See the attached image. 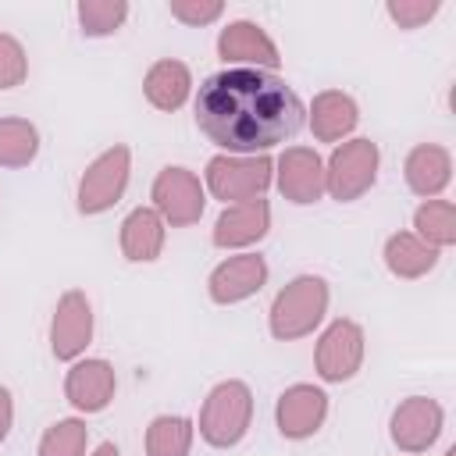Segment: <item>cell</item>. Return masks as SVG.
I'll return each mask as SVG.
<instances>
[{
	"instance_id": "obj_1",
	"label": "cell",
	"mask_w": 456,
	"mask_h": 456,
	"mask_svg": "<svg viewBox=\"0 0 456 456\" xmlns=\"http://www.w3.org/2000/svg\"><path fill=\"white\" fill-rule=\"evenodd\" d=\"M196 128L232 157H256L289 142L303 121L306 107L285 78L253 68H224L200 82Z\"/></svg>"
},
{
	"instance_id": "obj_2",
	"label": "cell",
	"mask_w": 456,
	"mask_h": 456,
	"mask_svg": "<svg viewBox=\"0 0 456 456\" xmlns=\"http://www.w3.org/2000/svg\"><path fill=\"white\" fill-rule=\"evenodd\" d=\"M328 303H331V289L321 274H296L285 289H278L267 310V328L278 342L306 338L321 328Z\"/></svg>"
},
{
	"instance_id": "obj_3",
	"label": "cell",
	"mask_w": 456,
	"mask_h": 456,
	"mask_svg": "<svg viewBox=\"0 0 456 456\" xmlns=\"http://www.w3.org/2000/svg\"><path fill=\"white\" fill-rule=\"evenodd\" d=\"M253 424V392L246 381L239 378H228V381H217L207 399H203V410H200V438L214 449H232L246 438Z\"/></svg>"
},
{
	"instance_id": "obj_4",
	"label": "cell",
	"mask_w": 456,
	"mask_h": 456,
	"mask_svg": "<svg viewBox=\"0 0 456 456\" xmlns=\"http://www.w3.org/2000/svg\"><path fill=\"white\" fill-rule=\"evenodd\" d=\"M271 182H274V160L267 153H256V157L217 153L207 160V171H203V189L224 207L260 200L271 189Z\"/></svg>"
},
{
	"instance_id": "obj_5",
	"label": "cell",
	"mask_w": 456,
	"mask_h": 456,
	"mask_svg": "<svg viewBox=\"0 0 456 456\" xmlns=\"http://www.w3.org/2000/svg\"><path fill=\"white\" fill-rule=\"evenodd\" d=\"M378 167H381L378 142H370L363 135L338 142L331 150V157L324 160V196H331L338 203H356L378 182Z\"/></svg>"
},
{
	"instance_id": "obj_6",
	"label": "cell",
	"mask_w": 456,
	"mask_h": 456,
	"mask_svg": "<svg viewBox=\"0 0 456 456\" xmlns=\"http://www.w3.org/2000/svg\"><path fill=\"white\" fill-rule=\"evenodd\" d=\"M132 178V150L128 146H107L103 153H96L82 178H78V192H75V207L82 217H96L107 214L128 189Z\"/></svg>"
},
{
	"instance_id": "obj_7",
	"label": "cell",
	"mask_w": 456,
	"mask_h": 456,
	"mask_svg": "<svg viewBox=\"0 0 456 456\" xmlns=\"http://www.w3.org/2000/svg\"><path fill=\"white\" fill-rule=\"evenodd\" d=\"M150 200H153V210L160 214L164 224L189 228L203 217L207 189H203L196 171H189L182 164H167V167L157 171V178L150 185Z\"/></svg>"
},
{
	"instance_id": "obj_8",
	"label": "cell",
	"mask_w": 456,
	"mask_h": 456,
	"mask_svg": "<svg viewBox=\"0 0 456 456\" xmlns=\"http://www.w3.org/2000/svg\"><path fill=\"white\" fill-rule=\"evenodd\" d=\"M363 353H367V335L353 317H335L314 349V370L321 381L328 385H342L349 378H356V370L363 367Z\"/></svg>"
},
{
	"instance_id": "obj_9",
	"label": "cell",
	"mask_w": 456,
	"mask_h": 456,
	"mask_svg": "<svg viewBox=\"0 0 456 456\" xmlns=\"http://www.w3.org/2000/svg\"><path fill=\"white\" fill-rule=\"evenodd\" d=\"M442 428H445V410L431 395H406L388 417V438L406 456L428 452L438 442Z\"/></svg>"
},
{
	"instance_id": "obj_10",
	"label": "cell",
	"mask_w": 456,
	"mask_h": 456,
	"mask_svg": "<svg viewBox=\"0 0 456 456\" xmlns=\"http://www.w3.org/2000/svg\"><path fill=\"white\" fill-rule=\"evenodd\" d=\"M93 342V303L82 289L61 292L53 317H50V353L61 363H75L86 356Z\"/></svg>"
},
{
	"instance_id": "obj_11",
	"label": "cell",
	"mask_w": 456,
	"mask_h": 456,
	"mask_svg": "<svg viewBox=\"0 0 456 456\" xmlns=\"http://www.w3.org/2000/svg\"><path fill=\"white\" fill-rule=\"evenodd\" d=\"M217 57L228 68H253V71H271V75L281 68V53L274 39L267 36V28L246 18L228 21L217 32Z\"/></svg>"
},
{
	"instance_id": "obj_12",
	"label": "cell",
	"mask_w": 456,
	"mask_h": 456,
	"mask_svg": "<svg viewBox=\"0 0 456 456\" xmlns=\"http://www.w3.org/2000/svg\"><path fill=\"white\" fill-rule=\"evenodd\" d=\"M324 420H328V392L321 385L296 381L274 403V424H278L281 438H289V442L314 438L324 428Z\"/></svg>"
},
{
	"instance_id": "obj_13",
	"label": "cell",
	"mask_w": 456,
	"mask_h": 456,
	"mask_svg": "<svg viewBox=\"0 0 456 456\" xmlns=\"http://www.w3.org/2000/svg\"><path fill=\"white\" fill-rule=\"evenodd\" d=\"M274 185L296 207L317 203L324 196V160H321V153L314 146H285L274 160Z\"/></svg>"
},
{
	"instance_id": "obj_14",
	"label": "cell",
	"mask_w": 456,
	"mask_h": 456,
	"mask_svg": "<svg viewBox=\"0 0 456 456\" xmlns=\"http://www.w3.org/2000/svg\"><path fill=\"white\" fill-rule=\"evenodd\" d=\"M267 274H271L267 260H264L260 253H249V249H246V253L224 256V260L210 271L207 292H210V299H214L217 306H235V303L253 299V296L267 285Z\"/></svg>"
},
{
	"instance_id": "obj_15",
	"label": "cell",
	"mask_w": 456,
	"mask_h": 456,
	"mask_svg": "<svg viewBox=\"0 0 456 456\" xmlns=\"http://www.w3.org/2000/svg\"><path fill=\"white\" fill-rule=\"evenodd\" d=\"M114 392H118V374L100 356H82L64 374V399L71 403L75 413H86V417L103 413L114 403Z\"/></svg>"
},
{
	"instance_id": "obj_16",
	"label": "cell",
	"mask_w": 456,
	"mask_h": 456,
	"mask_svg": "<svg viewBox=\"0 0 456 456\" xmlns=\"http://www.w3.org/2000/svg\"><path fill=\"white\" fill-rule=\"evenodd\" d=\"M267 232H271V203L260 196V200H246V203L224 207L217 214V221H214L210 242L217 249H239V253H246Z\"/></svg>"
},
{
	"instance_id": "obj_17",
	"label": "cell",
	"mask_w": 456,
	"mask_h": 456,
	"mask_svg": "<svg viewBox=\"0 0 456 456\" xmlns=\"http://www.w3.org/2000/svg\"><path fill=\"white\" fill-rule=\"evenodd\" d=\"M403 178L413 196L438 200L452 182V153L438 142H417L403 160Z\"/></svg>"
},
{
	"instance_id": "obj_18",
	"label": "cell",
	"mask_w": 456,
	"mask_h": 456,
	"mask_svg": "<svg viewBox=\"0 0 456 456\" xmlns=\"http://www.w3.org/2000/svg\"><path fill=\"white\" fill-rule=\"evenodd\" d=\"M306 125L317 142H346L360 125V107L342 89H324L310 100Z\"/></svg>"
},
{
	"instance_id": "obj_19",
	"label": "cell",
	"mask_w": 456,
	"mask_h": 456,
	"mask_svg": "<svg viewBox=\"0 0 456 456\" xmlns=\"http://www.w3.org/2000/svg\"><path fill=\"white\" fill-rule=\"evenodd\" d=\"M164 239H167V224L160 221V214L153 207L128 210L121 221V232H118L121 256L132 264H153L164 253Z\"/></svg>"
},
{
	"instance_id": "obj_20",
	"label": "cell",
	"mask_w": 456,
	"mask_h": 456,
	"mask_svg": "<svg viewBox=\"0 0 456 456\" xmlns=\"http://www.w3.org/2000/svg\"><path fill=\"white\" fill-rule=\"evenodd\" d=\"M142 96L150 100V107L164 110V114H175L189 103L192 96V71L185 61H175V57H164V61H153L150 71L142 75Z\"/></svg>"
},
{
	"instance_id": "obj_21",
	"label": "cell",
	"mask_w": 456,
	"mask_h": 456,
	"mask_svg": "<svg viewBox=\"0 0 456 456\" xmlns=\"http://www.w3.org/2000/svg\"><path fill=\"white\" fill-rule=\"evenodd\" d=\"M381 256H385V267H388L392 278L417 281V278H424V274H431L438 267V256L442 253L431 249L428 242H420L413 232H395V235L385 239Z\"/></svg>"
},
{
	"instance_id": "obj_22",
	"label": "cell",
	"mask_w": 456,
	"mask_h": 456,
	"mask_svg": "<svg viewBox=\"0 0 456 456\" xmlns=\"http://www.w3.org/2000/svg\"><path fill=\"white\" fill-rule=\"evenodd\" d=\"M413 235L420 242H428L431 249H449L456 246V207L452 200H424L413 210Z\"/></svg>"
},
{
	"instance_id": "obj_23",
	"label": "cell",
	"mask_w": 456,
	"mask_h": 456,
	"mask_svg": "<svg viewBox=\"0 0 456 456\" xmlns=\"http://www.w3.org/2000/svg\"><path fill=\"white\" fill-rule=\"evenodd\" d=\"M196 424L178 413H160L146 428V456H189Z\"/></svg>"
},
{
	"instance_id": "obj_24",
	"label": "cell",
	"mask_w": 456,
	"mask_h": 456,
	"mask_svg": "<svg viewBox=\"0 0 456 456\" xmlns=\"http://www.w3.org/2000/svg\"><path fill=\"white\" fill-rule=\"evenodd\" d=\"M39 157V128L28 118H0V167H28Z\"/></svg>"
},
{
	"instance_id": "obj_25",
	"label": "cell",
	"mask_w": 456,
	"mask_h": 456,
	"mask_svg": "<svg viewBox=\"0 0 456 456\" xmlns=\"http://www.w3.org/2000/svg\"><path fill=\"white\" fill-rule=\"evenodd\" d=\"M75 14H78L82 36H89V39H107V36H114V32L125 25L128 4H125V0H78Z\"/></svg>"
},
{
	"instance_id": "obj_26",
	"label": "cell",
	"mask_w": 456,
	"mask_h": 456,
	"mask_svg": "<svg viewBox=\"0 0 456 456\" xmlns=\"http://www.w3.org/2000/svg\"><path fill=\"white\" fill-rule=\"evenodd\" d=\"M86 445H89L86 420L82 417H61L43 431L36 456H86Z\"/></svg>"
},
{
	"instance_id": "obj_27",
	"label": "cell",
	"mask_w": 456,
	"mask_h": 456,
	"mask_svg": "<svg viewBox=\"0 0 456 456\" xmlns=\"http://www.w3.org/2000/svg\"><path fill=\"white\" fill-rule=\"evenodd\" d=\"M25 78H28V53H25V46L11 32H0V93L4 89H18Z\"/></svg>"
},
{
	"instance_id": "obj_28",
	"label": "cell",
	"mask_w": 456,
	"mask_h": 456,
	"mask_svg": "<svg viewBox=\"0 0 456 456\" xmlns=\"http://www.w3.org/2000/svg\"><path fill=\"white\" fill-rule=\"evenodd\" d=\"M438 0H388L385 4V14L399 25V28H406V32H413V28H420V25H428L435 14H438Z\"/></svg>"
},
{
	"instance_id": "obj_29",
	"label": "cell",
	"mask_w": 456,
	"mask_h": 456,
	"mask_svg": "<svg viewBox=\"0 0 456 456\" xmlns=\"http://www.w3.org/2000/svg\"><path fill=\"white\" fill-rule=\"evenodd\" d=\"M167 11H171V18H178L182 25L203 28V25H214V21L224 14V4H221V0H167Z\"/></svg>"
},
{
	"instance_id": "obj_30",
	"label": "cell",
	"mask_w": 456,
	"mask_h": 456,
	"mask_svg": "<svg viewBox=\"0 0 456 456\" xmlns=\"http://www.w3.org/2000/svg\"><path fill=\"white\" fill-rule=\"evenodd\" d=\"M11 428H14V399L7 388H0V445L7 442Z\"/></svg>"
},
{
	"instance_id": "obj_31",
	"label": "cell",
	"mask_w": 456,
	"mask_h": 456,
	"mask_svg": "<svg viewBox=\"0 0 456 456\" xmlns=\"http://www.w3.org/2000/svg\"><path fill=\"white\" fill-rule=\"evenodd\" d=\"M89 456H121V452H118V445H114V442H100Z\"/></svg>"
},
{
	"instance_id": "obj_32",
	"label": "cell",
	"mask_w": 456,
	"mask_h": 456,
	"mask_svg": "<svg viewBox=\"0 0 456 456\" xmlns=\"http://www.w3.org/2000/svg\"><path fill=\"white\" fill-rule=\"evenodd\" d=\"M445 456H456V445H449V449H445Z\"/></svg>"
}]
</instances>
